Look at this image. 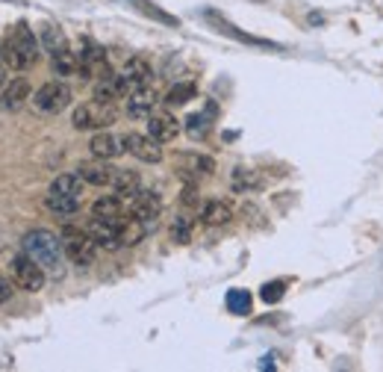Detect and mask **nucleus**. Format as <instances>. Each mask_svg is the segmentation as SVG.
<instances>
[{
  "label": "nucleus",
  "mask_w": 383,
  "mask_h": 372,
  "mask_svg": "<svg viewBox=\"0 0 383 372\" xmlns=\"http://www.w3.org/2000/svg\"><path fill=\"white\" fill-rule=\"evenodd\" d=\"M21 251L30 254V257L42 266L50 278H63L65 275V248H63V240H59L53 230L36 228V230L24 233Z\"/></svg>",
  "instance_id": "obj_1"
},
{
  "label": "nucleus",
  "mask_w": 383,
  "mask_h": 372,
  "mask_svg": "<svg viewBox=\"0 0 383 372\" xmlns=\"http://www.w3.org/2000/svg\"><path fill=\"white\" fill-rule=\"evenodd\" d=\"M36 60H38V38L24 21L15 24L12 33L4 36V42H0V63L9 71H27L30 65H36Z\"/></svg>",
  "instance_id": "obj_2"
},
{
  "label": "nucleus",
  "mask_w": 383,
  "mask_h": 372,
  "mask_svg": "<svg viewBox=\"0 0 383 372\" xmlns=\"http://www.w3.org/2000/svg\"><path fill=\"white\" fill-rule=\"evenodd\" d=\"M63 248H65V257L74 263V266H92L95 257H97V243L92 240V233L86 228H74V225H65L63 233Z\"/></svg>",
  "instance_id": "obj_3"
},
{
  "label": "nucleus",
  "mask_w": 383,
  "mask_h": 372,
  "mask_svg": "<svg viewBox=\"0 0 383 372\" xmlns=\"http://www.w3.org/2000/svg\"><path fill=\"white\" fill-rule=\"evenodd\" d=\"M9 275L15 281L18 289H27V292H38L45 289V281H48V272L38 266L30 254H15V257L9 260Z\"/></svg>",
  "instance_id": "obj_4"
},
{
  "label": "nucleus",
  "mask_w": 383,
  "mask_h": 372,
  "mask_svg": "<svg viewBox=\"0 0 383 372\" xmlns=\"http://www.w3.org/2000/svg\"><path fill=\"white\" fill-rule=\"evenodd\" d=\"M115 104H107V101H86L74 110V127L77 130H107L112 122H115Z\"/></svg>",
  "instance_id": "obj_5"
},
{
  "label": "nucleus",
  "mask_w": 383,
  "mask_h": 372,
  "mask_svg": "<svg viewBox=\"0 0 383 372\" xmlns=\"http://www.w3.org/2000/svg\"><path fill=\"white\" fill-rule=\"evenodd\" d=\"M71 104V89L63 80H48L45 86H38L33 92V107L45 115H56Z\"/></svg>",
  "instance_id": "obj_6"
},
{
  "label": "nucleus",
  "mask_w": 383,
  "mask_h": 372,
  "mask_svg": "<svg viewBox=\"0 0 383 372\" xmlns=\"http://www.w3.org/2000/svg\"><path fill=\"white\" fill-rule=\"evenodd\" d=\"M77 60H80V77L83 80H100V77H107L112 74L109 71V60H107V51L95 45V42H83V48H80L77 53Z\"/></svg>",
  "instance_id": "obj_7"
},
{
  "label": "nucleus",
  "mask_w": 383,
  "mask_h": 372,
  "mask_svg": "<svg viewBox=\"0 0 383 372\" xmlns=\"http://www.w3.org/2000/svg\"><path fill=\"white\" fill-rule=\"evenodd\" d=\"M127 210H130V216L153 225L159 219V213H163V198H159V192H153V189H139L127 201Z\"/></svg>",
  "instance_id": "obj_8"
},
{
  "label": "nucleus",
  "mask_w": 383,
  "mask_h": 372,
  "mask_svg": "<svg viewBox=\"0 0 383 372\" xmlns=\"http://www.w3.org/2000/svg\"><path fill=\"white\" fill-rule=\"evenodd\" d=\"M174 166L186 184H198V178H207V174L215 171L212 156H204V154H180Z\"/></svg>",
  "instance_id": "obj_9"
},
{
  "label": "nucleus",
  "mask_w": 383,
  "mask_h": 372,
  "mask_svg": "<svg viewBox=\"0 0 383 372\" xmlns=\"http://www.w3.org/2000/svg\"><path fill=\"white\" fill-rule=\"evenodd\" d=\"M77 174H80V178H83L89 186H112L118 169H115L109 160H104V156H95V160L80 163V166H77Z\"/></svg>",
  "instance_id": "obj_10"
},
{
  "label": "nucleus",
  "mask_w": 383,
  "mask_h": 372,
  "mask_svg": "<svg viewBox=\"0 0 383 372\" xmlns=\"http://www.w3.org/2000/svg\"><path fill=\"white\" fill-rule=\"evenodd\" d=\"M133 92V83L127 80L124 74H107L95 80V97L97 101H107V104H115V101H124V97Z\"/></svg>",
  "instance_id": "obj_11"
},
{
  "label": "nucleus",
  "mask_w": 383,
  "mask_h": 372,
  "mask_svg": "<svg viewBox=\"0 0 383 372\" xmlns=\"http://www.w3.org/2000/svg\"><path fill=\"white\" fill-rule=\"evenodd\" d=\"M163 142H156L153 136H145V133H127L124 136V148L142 163H159L163 160Z\"/></svg>",
  "instance_id": "obj_12"
},
{
  "label": "nucleus",
  "mask_w": 383,
  "mask_h": 372,
  "mask_svg": "<svg viewBox=\"0 0 383 372\" xmlns=\"http://www.w3.org/2000/svg\"><path fill=\"white\" fill-rule=\"evenodd\" d=\"M127 201L121 198V195H104V198H97L95 204H92V216L95 219H104V222H112V225H121L127 219Z\"/></svg>",
  "instance_id": "obj_13"
},
{
  "label": "nucleus",
  "mask_w": 383,
  "mask_h": 372,
  "mask_svg": "<svg viewBox=\"0 0 383 372\" xmlns=\"http://www.w3.org/2000/svg\"><path fill=\"white\" fill-rule=\"evenodd\" d=\"M180 133V122L174 119V115L168 110H153L148 115V136H153L156 142H171L174 136Z\"/></svg>",
  "instance_id": "obj_14"
},
{
  "label": "nucleus",
  "mask_w": 383,
  "mask_h": 372,
  "mask_svg": "<svg viewBox=\"0 0 383 372\" xmlns=\"http://www.w3.org/2000/svg\"><path fill=\"white\" fill-rule=\"evenodd\" d=\"M159 104V95L153 86H139L127 95V112L133 115V119H148V115L156 110Z\"/></svg>",
  "instance_id": "obj_15"
},
{
  "label": "nucleus",
  "mask_w": 383,
  "mask_h": 372,
  "mask_svg": "<svg viewBox=\"0 0 383 372\" xmlns=\"http://www.w3.org/2000/svg\"><path fill=\"white\" fill-rule=\"evenodd\" d=\"M92 154L95 156H104V160H115V156H121L127 148H124V136H115L109 130H97L92 136V142H89Z\"/></svg>",
  "instance_id": "obj_16"
},
{
  "label": "nucleus",
  "mask_w": 383,
  "mask_h": 372,
  "mask_svg": "<svg viewBox=\"0 0 383 372\" xmlns=\"http://www.w3.org/2000/svg\"><path fill=\"white\" fill-rule=\"evenodd\" d=\"M86 230L92 233V240L97 243V248H107V251H115L121 248V237H118V225L112 222H104V219H95L86 225Z\"/></svg>",
  "instance_id": "obj_17"
},
{
  "label": "nucleus",
  "mask_w": 383,
  "mask_h": 372,
  "mask_svg": "<svg viewBox=\"0 0 383 372\" xmlns=\"http://www.w3.org/2000/svg\"><path fill=\"white\" fill-rule=\"evenodd\" d=\"M24 101H30V80L27 77H15L0 92V107L4 110H21Z\"/></svg>",
  "instance_id": "obj_18"
},
{
  "label": "nucleus",
  "mask_w": 383,
  "mask_h": 372,
  "mask_svg": "<svg viewBox=\"0 0 383 372\" xmlns=\"http://www.w3.org/2000/svg\"><path fill=\"white\" fill-rule=\"evenodd\" d=\"M151 228H153L151 222H142V219H136V216H130V213H127V219L118 225L121 245H139V243L148 237V230H151Z\"/></svg>",
  "instance_id": "obj_19"
},
{
  "label": "nucleus",
  "mask_w": 383,
  "mask_h": 372,
  "mask_svg": "<svg viewBox=\"0 0 383 372\" xmlns=\"http://www.w3.org/2000/svg\"><path fill=\"white\" fill-rule=\"evenodd\" d=\"M233 219V207L221 198H212L200 207V222L210 225V228H218V225H227Z\"/></svg>",
  "instance_id": "obj_20"
},
{
  "label": "nucleus",
  "mask_w": 383,
  "mask_h": 372,
  "mask_svg": "<svg viewBox=\"0 0 383 372\" xmlns=\"http://www.w3.org/2000/svg\"><path fill=\"white\" fill-rule=\"evenodd\" d=\"M121 74H124L127 80L133 83V89H139V86H151L153 68H151L148 60H142V56H133V60H127V65H124V71H121Z\"/></svg>",
  "instance_id": "obj_21"
},
{
  "label": "nucleus",
  "mask_w": 383,
  "mask_h": 372,
  "mask_svg": "<svg viewBox=\"0 0 383 372\" xmlns=\"http://www.w3.org/2000/svg\"><path fill=\"white\" fill-rule=\"evenodd\" d=\"M139 189H142V181H139V174H136V171H124V169H118L115 181H112V192H115V195H121L124 201H130Z\"/></svg>",
  "instance_id": "obj_22"
},
{
  "label": "nucleus",
  "mask_w": 383,
  "mask_h": 372,
  "mask_svg": "<svg viewBox=\"0 0 383 372\" xmlns=\"http://www.w3.org/2000/svg\"><path fill=\"white\" fill-rule=\"evenodd\" d=\"M83 178L80 174H74V171H65V174H59V178L50 184V192L53 195H71V198H80L83 195Z\"/></svg>",
  "instance_id": "obj_23"
},
{
  "label": "nucleus",
  "mask_w": 383,
  "mask_h": 372,
  "mask_svg": "<svg viewBox=\"0 0 383 372\" xmlns=\"http://www.w3.org/2000/svg\"><path fill=\"white\" fill-rule=\"evenodd\" d=\"M50 63H53V71L59 77H71L80 71V60H77V53H71L68 48L65 51H59V53H50Z\"/></svg>",
  "instance_id": "obj_24"
},
{
  "label": "nucleus",
  "mask_w": 383,
  "mask_h": 372,
  "mask_svg": "<svg viewBox=\"0 0 383 372\" xmlns=\"http://www.w3.org/2000/svg\"><path fill=\"white\" fill-rule=\"evenodd\" d=\"M212 107L207 110V112H195V115H189L186 119V133L192 136V139H204V136L210 133V122H212Z\"/></svg>",
  "instance_id": "obj_25"
},
{
  "label": "nucleus",
  "mask_w": 383,
  "mask_h": 372,
  "mask_svg": "<svg viewBox=\"0 0 383 372\" xmlns=\"http://www.w3.org/2000/svg\"><path fill=\"white\" fill-rule=\"evenodd\" d=\"M48 210L56 213V216H74L80 210V198H71V195H53L48 192Z\"/></svg>",
  "instance_id": "obj_26"
},
{
  "label": "nucleus",
  "mask_w": 383,
  "mask_h": 372,
  "mask_svg": "<svg viewBox=\"0 0 383 372\" xmlns=\"http://www.w3.org/2000/svg\"><path fill=\"white\" fill-rule=\"evenodd\" d=\"M259 184V174L254 171V169H236L233 171V178H230V186H233V192H251V189H257Z\"/></svg>",
  "instance_id": "obj_27"
},
{
  "label": "nucleus",
  "mask_w": 383,
  "mask_h": 372,
  "mask_svg": "<svg viewBox=\"0 0 383 372\" xmlns=\"http://www.w3.org/2000/svg\"><path fill=\"white\" fill-rule=\"evenodd\" d=\"M198 95V89H195V83H177V86H171L168 89V95H166V107H183V104H189L192 97Z\"/></svg>",
  "instance_id": "obj_28"
},
{
  "label": "nucleus",
  "mask_w": 383,
  "mask_h": 372,
  "mask_svg": "<svg viewBox=\"0 0 383 372\" xmlns=\"http://www.w3.org/2000/svg\"><path fill=\"white\" fill-rule=\"evenodd\" d=\"M225 304H227L230 313H236V317H245V313H251V292L248 289H230Z\"/></svg>",
  "instance_id": "obj_29"
},
{
  "label": "nucleus",
  "mask_w": 383,
  "mask_h": 372,
  "mask_svg": "<svg viewBox=\"0 0 383 372\" xmlns=\"http://www.w3.org/2000/svg\"><path fill=\"white\" fill-rule=\"evenodd\" d=\"M42 48H45L48 53H59V51H65V48H68L65 33L59 30V27H45V33H42Z\"/></svg>",
  "instance_id": "obj_30"
},
{
  "label": "nucleus",
  "mask_w": 383,
  "mask_h": 372,
  "mask_svg": "<svg viewBox=\"0 0 383 372\" xmlns=\"http://www.w3.org/2000/svg\"><path fill=\"white\" fill-rule=\"evenodd\" d=\"M171 240L174 243H189L192 240V219L189 216H177L171 225Z\"/></svg>",
  "instance_id": "obj_31"
},
{
  "label": "nucleus",
  "mask_w": 383,
  "mask_h": 372,
  "mask_svg": "<svg viewBox=\"0 0 383 372\" xmlns=\"http://www.w3.org/2000/svg\"><path fill=\"white\" fill-rule=\"evenodd\" d=\"M284 292H286V284H284V281H271V284L263 287V292H259V296H263L266 304H274V302L284 299Z\"/></svg>",
  "instance_id": "obj_32"
},
{
  "label": "nucleus",
  "mask_w": 383,
  "mask_h": 372,
  "mask_svg": "<svg viewBox=\"0 0 383 372\" xmlns=\"http://www.w3.org/2000/svg\"><path fill=\"white\" fill-rule=\"evenodd\" d=\"M200 198H198V186L195 184H186V189H183V204L186 207H195Z\"/></svg>",
  "instance_id": "obj_33"
},
{
  "label": "nucleus",
  "mask_w": 383,
  "mask_h": 372,
  "mask_svg": "<svg viewBox=\"0 0 383 372\" xmlns=\"http://www.w3.org/2000/svg\"><path fill=\"white\" fill-rule=\"evenodd\" d=\"M9 299V284H4V281H0V304H4Z\"/></svg>",
  "instance_id": "obj_34"
},
{
  "label": "nucleus",
  "mask_w": 383,
  "mask_h": 372,
  "mask_svg": "<svg viewBox=\"0 0 383 372\" xmlns=\"http://www.w3.org/2000/svg\"><path fill=\"white\" fill-rule=\"evenodd\" d=\"M4 86H6V65L0 63V89H4Z\"/></svg>",
  "instance_id": "obj_35"
}]
</instances>
